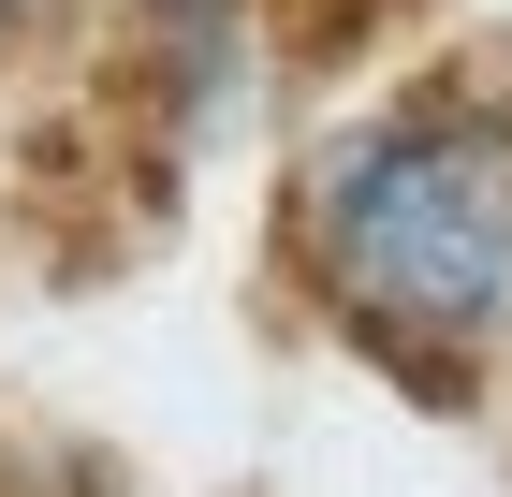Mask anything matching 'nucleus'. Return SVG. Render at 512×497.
Masks as SVG:
<instances>
[{
    "mask_svg": "<svg viewBox=\"0 0 512 497\" xmlns=\"http://www.w3.org/2000/svg\"><path fill=\"white\" fill-rule=\"evenodd\" d=\"M308 234L366 337H425V351L483 337L512 293V132H483L469 103L381 117L322 161Z\"/></svg>",
    "mask_w": 512,
    "mask_h": 497,
    "instance_id": "obj_1",
    "label": "nucleus"
},
{
    "mask_svg": "<svg viewBox=\"0 0 512 497\" xmlns=\"http://www.w3.org/2000/svg\"><path fill=\"white\" fill-rule=\"evenodd\" d=\"M132 74H161V132L235 103V0H132Z\"/></svg>",
    "mask_w": 512,
    "mask_h": 497,
    "instance_id": "obj_2",
    "label": "nucleus"
},
{
    "mask_svg": "<svg viewBox=\"0 0 512 497\" xmlns=\"http://www.w3.org/2000/svg\"><path fill=\"white\" fill-rule=\"evenodd\" d=\"M15 15H59V0H0V30H15Z\"/></svg>",
    "mask_w": 512,
    "mask_h": 497,
    "instance_id": "obj_3",
    "label": "nucleus"
}]
</instances>
